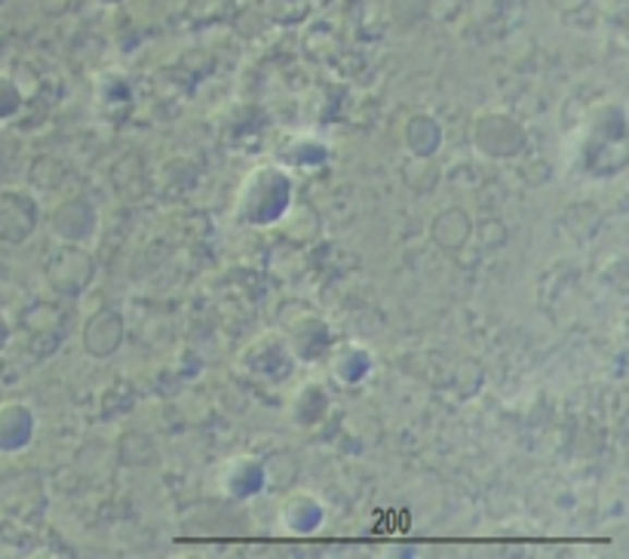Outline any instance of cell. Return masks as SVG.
<instances>
[{
  "mask_svg": "<svg viewBox=\"0 0 629 559\" xmlns=\"http://www.w3.org/2000/svg\"><path fill=\"white\" fill-rule=\"evenodd\" d=\"M10 105H13V96H10L7 83H3V78H0V117L10 111Z\"/></svg>",
  "mask_w": 629,
  "mask_h": 559,
  "instance_id": "obj_1",
  "label": "cell"
}]
</instances>
